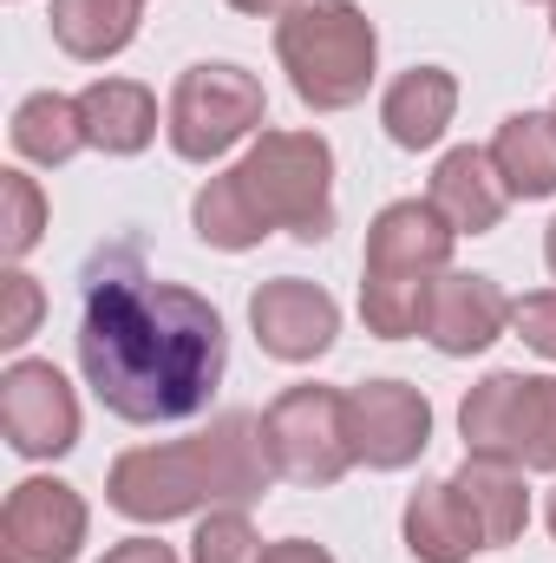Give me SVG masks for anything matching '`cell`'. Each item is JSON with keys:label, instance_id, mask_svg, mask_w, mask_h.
<instances>
[{"label": "cell", "instance_id": "6da1fadb", "mask_svg": "<svg viewBox=\"0 0 556 563\" xmlns=\"http://www.w3.org/2000/svg\"><path fill=\"white\" fill-rule=\"evenodd\" d=\"M223 314L144 269L138 243H105L79 282V367L92 394L132 426L190 420L223 380Z\"/></svg>", "mask_w": 556, "mask_h": 563}, {"label": "cell", "instance_id": "7a4b0ae2", "mask_svg": "<svg viewBox=\"0 0 556 563\" xmlns=\"http://www.w3.org/2000/svg\"><path fill=\"white\" fill-rule=\"evenodd\" d=\"M269 472L276 465H269L263 426L249 413H230V420L210 426L203 439L125 452L112 465V505L125 518L164 525V518H184V511H197L210 498H263Z\"/></svg>", "mask_w": 556, "mask_h": 563}, {"label": "cell", "instance_id": "3957f363", "mask_svg": "<svg viewBox=\"0 0 556 563\" xmlns=\"http://www.w3.org/2000/svg\"><path fill=\"white\" fill-rule=\"evenodd\" d=\"M452 256V223L432 203H393L367 230V282H360V314L374 334L400 341L425 328L432 288Z\"/></svg>", "mask_w": 556, "mask_h": 563}, {"label": "cell", "instance_id": "277c9868", "mask_svg": "<svg viewBox=\"0 0 556 563\" xmlns=\"http://www.w3.org/2000/svg\"><path fill=\"white\" fill-rule=\"evenodd\" d=\"M276 53L314 112H341L374 79V26L354 0H301L276 26Z\"/></svg>", "mask_w": 556, "mask_h": 563}, {"label": "cell", "instance_id": "5b68a950", "mask_svg": "<svg viewBox=\"0 0 556 563\" xmlns=\"http://www.w3.org/2000/svg\"><path fill=\"white\" fill-rule=\"evenodd\" d=\"M230 177L269 230H288L301 243H321L334 230V197H327L334 157L314 132H263V144Z\"/></svg>", "mask_w": 556, "mask_h": 563}, {"label": "cell", "instance_id": "8992f818", "mask_svg": "<svg viewBox=\"0 0 556 563\" xmlns=\"http://www.w3.org/2000/svg\"><path fill=\"white\" fill-rule=\"evenodd\" d=\"M465 445L524 472H556V380L531 374H491L465 400Z\"/></svg>", "mask_w": 556, "mask_h": 563}, {"label": "cell", "instance_id": "52a82bcc", "mask_svg": "<svg viewBox=\"0 0 556 563\" xmlns=\"http://www.w3.org/2000/svg\"><path fill=\"white\" fill-rule=\"evenodd\" d=\"M269 465L294 485H334L354 465V432H347V394L334 387H288L263 413Z\"/></svg>", "mask_w": 556, "mask_h": 563}, {"label": "cell", "instance_id": "ba28073f", "mask_svg": "<svg viewBox=\"0 0 556 563\" xmlns=\"http://www.w3.org/2000/svg\"><path fill=\"white\" fill-rule=\"evenodd\" d=\"M263 125V86L243 66H190L170 92V144L190 164H210L216 151Z\"/></svg>", "mask_w": 556, "mask_h": 563}, {"label": "cell", "instance_id": "9c48e42d", "mask_svg": "<svg viewBox=\"0 0 556 563\" xmlns=\"http://www.w3.org/2000/svg\"><path fill=\"white\" fill-rule=\"evenodd\" d=\"M0 426L26 459H53L79 439V400L53 361H13L0 374Z\"/></svg>", "mask_w": 556, "mask_h": 563}, {"label": "cell", "instance_id": "30bf717a", "mask_svg": "<svg viewBox=\"0 0 556 563\" xmlns=\"http://www.w3.org/2000/svg\"><path fill=\"white\" fill-rule=\"evenodd\" d=\"M86 538V505L59 478H26L0 511V558L7 563H73Z\"/></svg>", "mask_w": 556, "mask_h": 563}, {"label": "cell", "instance_id": "8fae6325", "mask_svg": "<svg viewBox=\"0 0 556 563\" xmlns=\"http://www.w3.org/2000/svg\"><path fill=\"white\" fill-rule=\"evenodd\" d=\"M347 432H354V459H367L380 472H400V465H413L425 452L432 407L419 400V387L374 380V387L347 394Z\"/></svg>", "mask_w": 556, "mask_h": 563}, {"label": "cell", "instance_id": "7c38bea8", "mask_svg": "<svg viewBox=\"0 0 556 563\" xmlns=\"http://www.w3.org/2000/svg\"><path fill=\"white\" fill-rule=\"evenodd\" d=\"M249 321H256V334H263V347L276 361H314V354H327V341L341 328L334 301L301 276L263 282L256 301H249Z\"/></svg>", "mask_w": 556, "mask_h": 563}, {"label": "cell", "instance_id": "4fadbf2b", "mask_svg": "<svg viewBox=\"0 0 556 563\" xmlns=\"http://www.w3.org/2000/svg\"><path fill=\"white\" fill-rule=\"evenodd\" d=\"M504 321H511V301L491 276H438L425 308V334L438 354H478L504 334Z\"/></svg>", "mask_w": 556, "mask_h": 563}, {"label": "cell", "instance_id": "5bb4252c", "mask_svg": "<svg viewBox=\"0 0 556 563\" xmlns=\"http://www.w3.org/2000/svg\"><path fill=\"white\" fill-rule=\"evenodd\" d=\"M425 203L452 223V236H485V230H498V217L511 203V184L498 177L491 151H452L432 170V197Z\"/></svg>", "mask_w": 556, "mask_h": 563}, {"label": "cell", "instance_id": "9a60e30c", "mask_svg": "<svg viewBox=\"0 0 556 563\" xmlns=\"http://www.w3.org/2000/svg\"><path fill=\"white\" fill-rule=\"evenodd\" d=\"M445 485H452V492H458V505L471 511V525H478L485 551H491V544H511V538L524 531V518H531L524 478H518V465H504V459L471 452V459H465Z\"/></svg>", "mask_w": 556, "mask_h": 563}, {"label": "cell", "instance_id": "2e32d148", "mask_svg": "<svg viewBox=\"0 0 556 563\" xmlns=\"http://www.w3.org/2000/svg\"><path fill=\"white\" fill-rule=\"evenodd\" d=\"M79 119H86V144L132 157L157 132V99L132 79H99V86L79 92Z\"/></svg>", "mask_w": 556, "mask_h": 563}, {"label": "cell", "instance_id": "e0dca14e", "mask_svg": "<svg viewBox=\"0 0 556 563\" xmlns=\"http://www.w3.org/2000/svg\"><path fill=\"white\" fill-rule=\"evenodd\" d=\"M452 106H458L452 73H438V66H413V73H400L393 92H387V106H380L387 139L407 144V151H425V144L452 125Z\"/></svg>", "mask_w": 556, "mask_h": 563}, {"label": "cell", "instance_id": "ac0fdd59", "mask_svg": "<svg viewBox=\"0 0 556 563\" xmlns=\"http://www.w3.org/2000/svg\"><path fill=\"white\" fill-rule=\"evenodd\" d=\"M491 164L511 184V197H551L556 190V125L551 112H518L498 125Z\"/></svg>", "mask_w": 556, "mask_h": 563}, {"label": "cell", "instance_id": "d6986e66", "mask_svg": "<svg viewBox=\"0 0 556 563\" xmlns=\"http://www.w3.org/2000/svg\"><path fill=\"white\" fill-rule=\"evenodd\" d=\"M407 544H413L419 563H465L471 551H485V538H478V525L452 485H425L407 505Z\"/></svg>", "mask_w": 556, "mask_h": 563}, {"label": "cell", "instance_id": "ffe728a7", "mask_svg": "<svg viewBox=\"0 0 556 563\" xmlns=\"http://www.w3.org/2000/svg\"><path fill=\"white\" fill-rule=\"evenodd\" d=\"M144 0H53V40L73 59H112L132 46Z\"/></svg>", "mask_w": 556, "mask_h": 563}, {"label": "cell", "instance_id": "44dd1931", "mask_svg": "<svg viewBox=\"0 0 556 563\" xmlns=\"http://www.w3.org/2000/svg\"><path fill=\"white\" fill-rule=\"evenodd\" d=\"M79 144H86V119H79V99L66 92H33L13 112V151L33 164H66Z\"/></svg>", "mask_w": 556, "mask_h": 563}, {"label": "cell", "instance_id": "7402d4cb", "mask_svg": "<svg viewBox=\"0 0 556 563\" xmlns=\"http://www.w3.org/2000/svg\"><path fill=\"white\" fill-rule=\"evenodd\" d=\"M197 236L216 243V250H249L269 236V223L249 210V197L236 190V177H210L203 197H197Z\"/></svg>", "mask_w": 556, "mask_h": 563}, {"label": "cell", "instance_id": "603a6c76", "mask_svg": "<svg viewBox=\"0 0 556 563\" xmlns=\"http://www.w3.org/2000/svg\"><path fill=\"white\" fill-rule=\"evenodd\" d=\"M40 230H46V197H40V184L20 177V170H0V250H7V256H26V250L40 243Z\"/></svg>", "mask_w": 556, "mask_h": 563}, {"label": "cell", "instance_id": "cb8c5ba5", "mask_svg": "<svg viewBox=\"0 0 556 563\" xmlns=\"http://www.w3.org/2000/svg\"><path fill=\"white\" fill-rule=\"evenodd\" d=\"M197 563H263V544L243 511H216L197 531Z\"/></svg>", "mask_w": 556, "mask_h": 563}, {"label": "cell", "instance_id": "d4e9b609", "mask_svg": "<svg viewBox=\"0 0 556 563\" xmlns=\"http://www.w3.org/2000/svg\"><path fill=\"white\" fill-rule=\"evenodd\" d=\"M40 308H46L40 282H33V276H20V269H7V276H0V347H20V341L33 334Z\"/></svg>", "mask_w": 556, "mask_h": 563}, {"label": "cell", "instance_id": "484cf974", "mask_svg": "<svg viewBox=\"0 0 556 563\" xmlns=\"http://www.w3.org/2000/svg\"><path fill=\"white\" fill-rule=\"evenodd\" d=\"M511 321H518V334H524L537 354L556 361V295H524V301L511 308Z\"/></svg>", "mask_w": 556, "mask_h": 563}, {"label": "cell", "instance_id": "4316f807", "mask_svg": "<svg viewBox=\"0 0 556 563\" xmlns=\"http://www.w3.org/2000/svg\"><path fill=\"white\" fill-rule=\"evenodd\" d=\"M105 563H177V558H170V544H157V538H132V544H119Z\"/></svg>", "mask_w": 556, "mask_h": 563}, {"label": "cell", "instance_id": "83f0119b", "mask_svg": "<svg viewBox=\"0 0 556 563\" xmlns=\"http://www.w3.org/2000/svg\"><path fill=\"white\" fill-rule=\"evenodd\" d=\"M263 563H334V558H327L321 544H301V538H294V544H276V551H263Z\"/></svg>", "mask_w": 556, "mask_h": 563}, {"label": "cell", "instance_id": "f1b7e54d", "mask_svg": "<svg viewBox=\"0 0 556 563\" xmlns=\"http://www.w3.org/2000/svg\"><path fill=\"white\" fill-rule=\"evenodd\" d=\"M230 7H243V13H281V7H301V0H230Z\"/></svg>", "mask_w": 556, "mask_h": 563}, {"label": "cell", "instance_id": "f546056e", "mask_svg": "<svg viewBox=\"0 0 556 563\" xmlns=\"http://www.w3.org/2000/svg\"><path fill=\"white\" fill-rule=\"evenodd\" d=\"M551 269H556V223H551Z\"/></svg>", "mask_w": 556, "mask_h": 563}, {"label": "cell", "instance_id": "4dcf8cb0", "mask_svg": "<svg viewBox=\"0 0 556 563\" xmlns=\"http://www.w3.org/2000/svg\"><path fill=\"white\" fill-rule=\"evenodd\" d=\"M551 531H556V498H551Z\"/></svg>", "mask_w": 556, "mask_h": 563}, {"label": "cell", "instance_id": "1f68e13d", "mask_svg": "<svg viewBox=\"0 0 556 563\" xmlns=\"http://www.w3.org/2000/svg\"><path fill=\"white\" fill-rule=\"evenodd\" d=\"M551 125H556V106H551Z\"/></svg>", "mask_w": 556, "mask_h": 563}]
</instances>
